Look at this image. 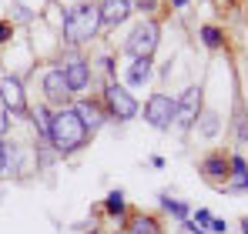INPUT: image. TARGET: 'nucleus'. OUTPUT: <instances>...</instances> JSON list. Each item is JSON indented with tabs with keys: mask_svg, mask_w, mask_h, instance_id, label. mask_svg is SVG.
<instances>
[{
	"mask_svg": "<svg viewBox=\"0 0 248 234\" xmlns=\"http://www.w3.org/2000/svg\"><path fill=\"white\" fill-rule=\"evenodd\" d=\"M97 24H101L97 7H94V3H78V7H71L67 17H64V37L71 40V44H84V40L94 37Z\"/></svg>",
	"mask_w": 248,
	"mask_h": 234,
	"instance_id": "2",
	"label": "nucleus"
},
{
	"mask_svg": "<svg viewBox=\"0 0 248 234\" xmlns=\"http://www.w3.org/2000/svg\"><path fill=\"white\" fill-rule=\"evenodd\" d=\"M104 101H108L111 114L118 117V120H131V117L138 114V104H134V97L124 90L121 84H108V87H104Z\"/></svg>",
	"mask_w": 248,
	"mask_h": 234,
	"instance_id": "5",
	"label": "nucleus"
},
{
	"mask_svg": "<svg viewBox=\"0 0 248 234\" xmlns=\"http://www.w3.org/2000/svg\"><path fill=\"white\" fill-rule=\"evenodd\" d=\"M202 114V87L198 84H191L185 94H181V101H174V120H178V127H191L195 120Z\"/></svg>",
	"mask_w": 248,
	"mask_h": 234,
	"instance_id": "3",
	"label": "nucleus"
},
{
	"mask_svg": "<svg viewBox=\"0 0 248 234\" xmlns=\"http://www.w3.org/2000/svg\"><path fill=\"white\" fill-rule=\"evenodd\" d=\"M34 124L41 127V134H44V137L50 134V117H47V111H44V107H37V111H34Z\"/></svg>",
	"mask_w": 248,
	"mask_h": 234,
	"instance_id": "18",
	"label": "nucleus"
},
{
	"mask_svg": "<svg viewBox=\"0 0 248 234\" xmlns=\"http://www.w3.org/2000/svg\"><path fill=\"white\" fill-rule=\"evenodd\" d=\"M144 120L155 124V127H168L174 120V101L165 94H155L148 104H144Z\"/></svg>",
	"mask_w": 248,
	"mask_h": 234,
	"instance_id": "7",
	"label": "nucleus"
},
{
	"mask_svg": "<svg viewBox=\"0 0 248 234\" xmlns=\"http://www.w3.org/2000/svg\"><path fill=\"white\" fill-rule=\"evenodd\" d=\"M97 14H101V24L118 27L121 20H127V14H131V0H104L97 7Z\"/></svg>",
	"mask_w": 248,
	"mask_h": 234,
	"instance_id": "8",
	"label": "nucleus"
},
{
	"mask_svg": "<svg viewBox=\"0 0 248 234\" xmlns=\"http://www.w3.org/2000/svg\"><path fill=\"white\" fill-rule=\"evenodd\" d=\"M44 94H47V101H54V104H64V101L71 97V90H67L61 71H50V74L44 77Z\"/></svg>",
	"mask_w": 248,
	"mask_h": 234,
	"instance_id": "11",
	"label": "nucleus"
},
{
	"mask_svg": "<svg viewBox=\"0 0 248 234\" xmlns=\"http://www.w3.org/2000/svg\"><path fill=\"white\" fill-rule=\"evenodd\" d=\"M161 207L171 211L174 218H181V221H188V204H181V201H171L168 194H161Z\"/></svg>",
	"mask_w": 248,
	"mask_h": 234,
	"instance_id": "17",
	"label": "nucleus"
},
{
	"mask_svg": "<svg viewBox=\"0 0 248 234\" xmlns=\"http://www.w3.org/2000/svg\"><path fill=\"white\" fill-rule=\"evenodd\" d=\"M171 3H174V7H185V3H188V0H171Z\"/></svg>",
	"mask_w": 248,
	"mask_h": 234,
	"instance_id": "29",
	"label": "nucleus"
},
{
	"mask_svg": "<svg viewBox=\"0 0 248 234\" xmlns=\"http://www.w3.org/2000/svg\"><path fill=\"white\" fill-rule=\"evenodd\" d=\"M155 47H158V24H138L134 30H131V37H127V50L134 54V57H151L155 54Z\"/></svg>",
	"mask_w": 248,
	"mask_h": 234,
	"instance_id": "4",
	"label": "nucleus"
},
{
	"mask_svg": "<svg viewBox=\"0 0 248 234\" xmlns=\"http://www.w3.org/2000/svg\"><path fill=\"white\" fill-rule=\"evenodd\" d=\"M151 74V57H134V64H131V71H127V80L131 84H144Z\"/></svg>",
	"mask_w": 248,
	"mask_h": 234,
	"instance_id": "14",
	"label": "nucleus"
},
{
	"mask_svg": "<svg viewBox=\"0 0 248 234\" xmlns=\"http://www.w3.org/2000/svg\"><path fill=\"white\" fill-rule=\"evenodd\" d=\"M7 127V114H3V104H0V131Z\"/></svg>",
	"mask_w": 248,
	"mask_h": 234,
	"instance_id": "27",
	"label": "nucleus"
},
{
	"mask_svg": "<svg viewBox=\"0 0 248 234\" xmlns=\"http://www.w3.org/2000/svg\"><path fill=\"white\" fill-rule=\"evenodd\" d=\"M245 191H248V161H245V157H232L228 194H245Z\"/></svg>",
	"mask_w": 248,
	"mask_h": 234,
	"instance_id": "10",
	"label": "nucleus"
},
{
	"mask_svg": "<svg viewBox=\"0 0 248 234\" xmlns=\"http://www.w3.org/2000/svg\"><path fill=\"white\" fill-rule=\"evenodd\" d=\"M61 74H64V84H67V90H71V94H78V90H84V87L91 84V71H87V64H84V60H71Z\"/></svg>",
	"mask_w": 248,
	"mask_h": 234,
	"instance_id": "9",
	"label": "nucleus"
},
{
	"mask_svg": "<svg viewBox=\"0 0 248 234\" xmlns=\"http://www.w3.org/2000/svg\"><path fill=\"white\" fill-rule=\"evenodd\" d=\"M104 211H108V218H121L124 214V191H111L108 201H104Z\"/></svg>",
	"mask_w": 248,
	"mask_h": 234,
	"instance_id": "15",
	"label": "nucleus"
},
{
	"mask_svg": "<svg viewBox=\"0 0 248 234\" xmlns=\"http://www.w3.org/2000/svg\"><path fill=\"white\" fill-rule=\"evenodd\" d=\"M158 0H131V7H141V10H151Z\"/></svg>",
	"mask_w": 248,
	"mask_h": 234,
	"instance_id": "25",
	"label": "nucleus"
},
{
	"mask_svg": "<svg viewBox=\"0 0 248 234\" xmlns=\"http://www.w3.org/2000/svg\"><path fill=\"white\" fill-rule=\"evenodd\" d=\"M228 171H232V161H225L221 154H211L202 164V174L205 177H228Z\"/></svg>",
	"mask_w": 248,
	"mask_h": 234,
	"instance_id": "13",
	"label": "nucleus"
},
{
	"mask_svg": "<svg viewBox=\"0 0 248 234\" xmlns=\"http://www.w3.org/2000/svg\"><path fill=\"white\" fill-rule=\"evenodd\" d=\"M74 111H78V117L84 120V127H91V131H97V127L104 124V114H101V107H97L94 101H81Z\"/></svg>",
	"mask_w": 248,
	"mask_h": 234,
	"instance_id": "12",
	"label": "nucleus"
},
{
	"mask_svg": "<svg viewBox=\"0 0 248 234\" xmlns=\"http://www.w3.org/2000/svg\"><path fill=\"white\" fill-rule=\"evenodd\" d=\"M91 234H97V231H91Z\"/></svg>",
	"mask_w": 248,
	"mask_h": 234,
	"instance_id": "30",
	"label": "nucleus"
},
{
	"mask_svg": "<svg viewBox=\"0 0 248 234\" xmlns=\"http://www.w3.org/2000/svg\"><path fill=\"white\" fill-rule=\"evenodd\" d=\"M208 231H211V234H225V231H228V224H225L221 218H211V224H208Z\"/></svg>",
	"mask_w": 248,
	"mask_h": 234,
	"instance_id": "22",
	"label": "nucleus"
},
{
	"mask_svg": "<svg viewBox=\"0 0 248 234\" xmlns=\"http://www.w3.org/2000/svg\"><path fill=\"white\" fill-rule=\"evenodd\" d=\"M195 218H198V221H191V224H195V228H202V231H208V224H211V218H215V214H211L208 207H202Z\"/></svg>",
	"mask_w": 248,
	"mask_h": 234,
	"instance_id": "20",
	"label": "nucleus"
},
{
	"mask_svg": "<svg viewBox=\"0 0 248 234\" xmlns=\"http://www.w3.org/2000/svg\"><path fill=\"white\" fill-rule=\"evenodd\" d=\"M47 137H50V144L61 154H71V151H78L87 141V127H84V120L78 117L74 107H64V111H57L50 117V134Z\"/></svg>",
	"mask_w": 248,
	"mask_h": 234,
	"instance_id": "1",
	"label": "nucleus"
},
{
	"mask_svg": "<svg viewBox=\"0 0 248 234\" xmlns=\"http://www.w3.org/2000/svg\"><path fill=\"white\" fill-rule=\"evenodd\" d=\"M0 104H3V111H10V114H27V97H24V87H20L17 77L0 80Z\"/></svg>",
	"mask_w": 248,
	"mask_h": 234,
	"instance_id": "6",
	"label": "nucleus"
},
{
	"mask_svg": "<svg viewBox=\"0 0 248 234\" xmlns=\"http://www.w3.org/2000/svg\"><path fill=\"white\" fill-rule=\"evenodd\" d=\"M238 141L248 144V117H238Z\"/></svg>",
	"mask_w": 248,
	"mask_h": 234,
	"instance_id": "23",
	"label": "nucleus"
},
{
	"mask_svg": "<svg viewBox=\"0 0 248 234\" xmlns=\"http://www.w3.org/2000/svg\"><path fill=\"white\" fill-rule=\"evenodd\" d=\"M202 40H205L208 47H221V34H218V27H205V30H202Z\"/></svg>",
	"mask_w": 248,
	"mask_h": 234,
	"instance_id": "19",
	"label": "nucleus"
},
{
	"mask_svg": "<svg viewBox=\"0 0 248 234\" xmlns=\"http://www.w3.org/2000/svg\"><path fill=\"white\" fill-rule=\"evenodd\" d=\"M215 127H218V117H215V114H205V117H202V131H205L208 137L215 134Z\"/></svg>",
	"mask_w": 248,
	"mask_h": 234,
	"instance_id": "21",
	"label": "nucleus"
},
{
	"mask_svg": "<svg viewBox=\"0 0 248 234\" xmlns=\"http://www.w3.org/2000/svg\"><path fill=\"white\" fill-rule=\"evenodd\" d=\"M0 171H7V144H3V137H0Z\"/></svg>",
	"mask_w": 248,
	"mask_h": 234,
	"instance_id": "26",
	"label": "nucleus"
},
{
	"mask_svg": "<svg viewBox=\"0 0 248 234\" xmlns=\"http://www.w3.org/2000/svg\"><path fill=\"white\" fill-rule=\"evenodd\" d=\"M10 34H14V27H10L7 20H0V44H3V40H10Z\"/></svg>",
	"mask_w": 248,
	"mask_h": 234,
	"instance_id": "24",
	"label": "nucleus"
},
{
	"mask_svg": "<svg viewBox=\"0 0 248 234\" xmlns=\"http://www.w3.org/2000/svg\"><path fill=\"white\" fill-rule=\"evenodd\" d=\"M242 234H248V218H242Z\"/></svg>",
	"mask_w": 248,
	"mask_h": 234,
	"instance_id": "28",
	"label": "nucleus"
},
{
	"mask_svg": "<svg viewBox=\"0 0 248 234\" xmlns=\"http://www.w3.org/2000/svg\"><path fill=\"white\" fill-rule=\"evenodd\" d=\"M127 234H161V231H158V224H155L151 218H134L131 228H127Z\"/></svg>",
	"mask_w": 248,
	"mask_h": 234,
	"instance_id": "16",
	"label": "nucleus"
}]
</instances>
